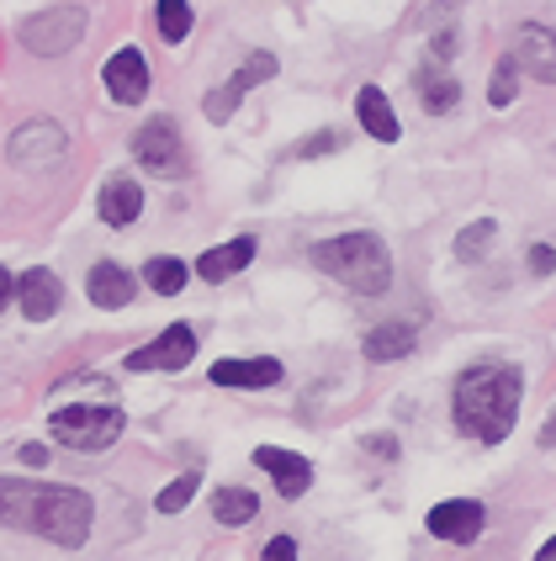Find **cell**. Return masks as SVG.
<instances>
[{"mask_svg":"<svg viewBox=\"0 0 556 561\" xmlns=\"http://www.w3.org/2000/svg\"><path fill=\"white\" fill-rule=\"evenodd\" d=\"M95 508L80 488H54V482H16L0 477V525L11 530H37L54 546H86Z\"/></svg>","mask_w":556,"mask_h":561,"instance_id":"cell-1","label":"cell"},{"mask_svg":"<svg viewBox=\"0 0 556 561\" xmlns=\"http://www.w3.org/2000/svg\"><path fill=\"white\" fill-rule=\"evenodd\" d=\"M520 398H525L520 366L483 360V366L462 371V381H456V430L466 439L498 445V439H509L514 419H520Z\"/></svg>","mask_w":556,"mask_h":561,"instance_id":"cell-2","label":"cell"},{"mask_svg":"<svg viewBox=\"0 0 556 561\" xmlns=\"http://www.w3.org/2000/svg\"><path fill=\"white\" fill-rule=\"evenodd\" d=\"M313 265L324 276H334L340 286L361 291V297H382L393 286V254L376 233H340V239H324L313 244Z\"/></svg>","mask_w":556,"mask_h":561,"instance_id":"cell-3","label":"cell"},{"mask_svg":"<svg viewBox=\"0 0 556 561\" xmlns=\"http://www.w3.org/2000/svg\"><path fill=\"white\" fill-rule=\"evenodd\" d=\"M123 435V408L112 398V387H101L91 403H69V408H54V439L69 445V450H106V445H117Z\"/></svg>","mask_w":556,"mask_h":561,"instance_id":"cell-4","label":"cell"},{"mask_svg":"<svg viewBox=\"0 0 556 561\" xmlns=\"http://www.w3.org/2000/svg\"><path fill=\"white\" fill-rule=\"evenodd\" d=\"M80 37H86V11L80 5H48V11L22 22V48L37 54V59H59Z\"/></svg>","mask_w":556,"mask_h":561,"instance_id":"cell-5","label":"cell"},{"mask_svg":"<svg viewBox=\"0 0 556 561\" xmlns=\"http://www.w3.org/2000/svg\"><path fill=\"white\" fill-rule=\"evenodd\" d=\"M133 154H138V164H144L149 175H185V144L170 117H149V123L138 127Z\"/></svg>","mask_w":556,"mask_h":561,"instance_id":"cell-6","label":"cell"},{"mask_svg":"<svg viewBox=\"0 0 556 561\" xmlns=\"http://www.w3.org/2000/svg\"><path fill=\"white\" fill-rule=\"evenodd\" d=\"M64 127L59 123H22L11 133V164L16 170H54L64 159Z\"/></svg>","mask_w":556,"mask_h":561,"instance_id":"cell-7","label":"cell"},{"mask_svg":"<svg viewBox=\"0 0 556 561\" xmlns=\"http://www.w3.org/2000/svg\"><path fill=\"white\" fill-rule=\"evenodd\" d=\"M271 75H276V54H249V64H239V75H234V80H223V85L202 101V106H207V123H228V117H234V106H239L254 85H265Z\"/></svg>","mask_w":556,"mask_h":561,"instance_id":"cell-8","label":"cell"},{"mask_svg":"<svg viewBox=\"0 0 556 561\" xmlns=\"http://www.w3.org/2000/svg\"><path fill=\"white\" fill-rule=\"evenodd\" d=\"M191 355H196V334H191V323H170L155 344H138V350L127 355V366H133V371H181Z\"/></svg>","mask_w":556,"mask_h":561,"instance_id":"cell-9","label":"cell"},{"mask_svg":"<svg viewBox=\"0 0 556 561\" xmlns=\"http://www.w3.org/2000/svg\"><path fill=\"white\" fill-rule=\"evenodd\" d=\"M483 525H488V514H483L477 499H451L440 508H430V535L451 540V546H472L483 535Z\"/></svg>","mask_w":556,"mask_h":561,"instance_id":"cell-10","label":"cell"},{"mask_svg":"<svg viewBox=\"0 0 556 561\" xmlns=\"http://www.w3.org/2000/svg\"><path fill=\"white\" fill-rule=\"evenodd\" d=\"M106 91H112V101H123V106H138L149 95V59L138 48L112 54L106 59Z\"/></svg>","mask_w":556,"mask_h":561,"instance_id":"cell-11","label":"cell"},{"mask_svg":"<svg viewBox=\"0 0 556 561\" xmlns=\"http://www.w3.org/2000/svg\"><path fill=\"white\" fill-rule=\"evenodd\" d=\"M509 59L520 64V69H530L535 80H546V85H556V32L552 27H520L514 32V54Z\"/></svg>","mask_w":556,"mask_h":561,"instance_id":"cell-12","label":"cell"},{"mask_svg":"<svg viewBox=\"0 0 556 561\" xmlns=\"http://www.w3.org/2000/svg\"><path fill=\"white\" fill-rule=\"evenodd\" d=\"M254 467H260V471H271V477H276L281 499H303V493L313 488V467L303 461V456H292V450H276V445H260V450H254Z\"/></svg>","mask_w":556,"mask_h":561,"instance_id":"cell-13","label":"cell"},{"mask_svg":"<svg viewBox=\"0 0 556 561\" xmlns=\"http://www.w3.org/2000/svg\"><path fill=\"white\" fill-rule=\"evenodd\" d=\"M16 302H22V318H32V323L54 318L59 302H64L54 271H27V276H16Z\"/></svg>","mask_w":556,"mask_h":561,"instance_id":"cell-14","label":"cell"},{"mask_svg":"<svg viewBox=\"0 0 556 561\" xmlns=\"http://www.w3.org/2000/svg\"><path fill=\"white\" fill-rule=\"evenodd\" d=\"M217 387H276L281 381V360L271 355H249V360H217L213 366Z\"/></svg>","mask_w":556,"mask_h":561,"instance_id":"cell-15","label":"cell"},{"mask_svg":"<svg viewBox=\"0 0 556 561\" xmlns=\"http://www.w3.org/2000/svg\"><path fill=\"white\" fill-rule=\"evenodd\" d=\"M413 323H402V318H387V323H376V329H366V340H361V350H366V360H402L408 350H413Z\"/></svg>","mask_w":556,"mask_h":561,"instance_id":"cell-16","label":"cell"},{"mask_svg":"<svg viewBox=\"0 0 556 561\" xmlns=\"http://www.w3.org/2000/svg\"><path fill=\"white\" fill-rule=\"evenodd\" d=\"M355 117H361V127H366L376 144H398V117H393V106H387V95L376 91V85H361V95H355Z\"/></svg>","mask_w":556,"mask_h":561,"instance_id":"cell-17","label":"cell"},{"mask_svg":"<svg viewBox=\"0 0 556 561\" xmlns=\"http://www.w3.org/2000/svg\"><path fill=\"white\" fill-rule=\"evenodd\" d=\"M413 85H419V95H424V106H430L434 117H440V112H451V106L462 101V85L445 75V64H440V59H424V64H419Z\"/></svg>","mask_w":556,"mask_h":561,"instance_id":"cell-18","label":"cell"},{"mask_svg":"<svg viewBox=\"0 0 556 561\" xmlns=\"http://www.w3.org/2000/svg\"><path fill=\"white\" fill-rule=\"evenodd\" d=\"M133 291H138V280L127 276L123 265L101 260V265L91 271V302L95 308H127V302H133Z\"/></svg>","mask_w":556,"mask_h":561,"instance_id":"cell-19","label":"cell"},{"mask_svg":"<svg viewBox=\"0 0 556 561\" xmlns=\"http://www.w3.org/2000/svg\"><path fill=\"white\" fill-rule=\"evenodd\" d=\"M138 213H144V191H138V181L117 175V181L101 186V218L112 222V228H127Z\"/></svg>","mask_w":556,"mask_h":561,"instance_id":"cell-20","label":"cell"},{"mask_svg":"<svg viewBox=\"0 0 556 561\" xmlns=\"http://www.w3.org/2000/svg\"><path fill=\"white\" fill-rule=\"evenodd\" d=\"M249 260H254V244H249V239H234V244H217V250L202 254V260H196V276L202 280H228V276H239Z\"/></svg>","mask_w":556,"mask_h":561,"instance_id":"cell-21","label":"cell"},{"mask_svg":"<svg viewBox=\"0 0 556 561\" xmlns=\"http://www.w3.org/2000/svg\"><path fill=\"white\" fill-rule=\"evenodd\" d=\"M254 508H260L254 493H245V488H223V493L213 499V519L217 525H249V519H254Z\"/></svg>","mask_w":556,"mask_h":561,"instance_id":"cell-22","label":"cell"},{"mask_svg":"<svg viewBox=\"0 0 556 561\" xmlns=\"http://www.w3.org/2000/svg\"><path fill=\"white\" fill-rule=\"evenodd\" d=\"M144 276H149V286H155L159 297H175L191 271H185L181 260H170V254H164V260H149V271H144Z\"/></svg>","mask_w":556,"mask_h":561,"instance_id":"cell-23","label":"cell"},{"mask_svg":"<svg viewBox=\"0 0 556 561\" xmlns=\"http://www.w3.org/2000/svg\"><path fill=\"white\" fill-rule=\"evenodd\" d=\"M493 218L472 222V228H462V239H456V260H483V254L493 250Z\"/></svg>","mask_w":556,"mask_h":561,"instance_id":"cell-24","label":"cell"},{"mask_svg":"<svg viewBox=\"0 0 556 561\" xmlns=\"http://www.w3.org/2000/svg\"><path fill=\"white\" fill-rule=\"evenodd\" d=\"M159 32H164V43H181L191 32V5L185 0H159Z\"/></svg>","mask_w":556,"mask_h":561,"instance_id":"cell-25","label":"cell"},{"mask_svg":"<svg viewBox=\"0 0 556 561\" xmlns=\"http://www.w3.org/2000/svg\"><path fill=\"white\" fill-rule=\"evenodd\" d=\"M196 488H202V477H196V471H185V477H175V482H170V488L159 493L155 508H159V514H181L185 503H191V493H196Z\"/></svg>","mask_w":556,"mask_h":561,"instance_id":"cell-26","label":"cell"},{"mask_svg":"<svg viewBox=\"0 0 556 561\" xmlns=\"http://www.w3.org/2000/svg\"><path fill=\"white\" fill-rule=\"evenodd\" d=\"M514 91H520V64L514 59H503L493 69V85H488V101L493 106H514Z\"/></svg>","mask_w":556,"mask_h":561,"instance_id":"cell-27","label":"cell"},{"mask_svg":"<svg viewBox=\"0 0 556 561\" xmlns=\"http://www.w3.org/2000/svg\"><path fill=\"white\" fill-rule=\"evenodd\" d=\"M334 149H340V133H334V127H324V133H313V138H303V144H297V154H303V159L334 154Z\"/></svg>","mask_w":556,"mask_h":561,"instance_id":"cell-28","label":"cell"},{"mask_svg":"<svg viewBox=\"0 0 556 561\" xmlns=\"http://www.w3.org/2000/svg\"><path fill=\"white\" fill-rule=\"evenodd\" d=\"M525 265L535 271V276H552V271H556V250H552V244H530Z\"/></svg>","mask_w":556,"mask_h":561,"instance_id":"cell-29","label":"cell"},{"mask_svg":"<svg viewBox=\"0 0 556 561\" xmlns=\"http://www.w3.org/2000/svg\"><path fill=\"white\" fill-rule=\"evenodd\" d=\"M260 561H297V546L286 535H276V540H265V557Z\"/></svg>","mask_w":556,"mask_h":561,"instance_id":"cell-30","label":"cell"},{"mask_svg":"<svg viewBox=\"0 0 556 561\" xmlns=\"http://www.w3.org/2000/svg\"><path fill=\"white\" fill-rule=\"evenodd\" d=\"M366 445H371V456H382V461H393V456H398V439L393 435H371Z\"/></svg>","mask_w":556,"mask_h":561,"instance_id":"cell-31","label":"cell"},{"mask_svg":"<svg viewBox=\"0 0 556 561\" xmlns=\"http://www.w3.org/2000/svg\"><path fill=\"white\" fill-rule=\"evenodd\" d=\"M11 297H16V276H11V271L0 265V312L11 308Z\"/></svg>","mask_w":556,"mask_h":561,"instance_id":"cell-32","label":"cell"},{"mask_svg":"<svg viewBox=\"0 0 556 561\" xmlns=\"http://www.w3.org/2000/svg\"><path fill=\"white\" fill-rule=\"evenodd\" d=\"M22 461H27V467H43V461H48V450H43V445H22Z\"/></svg>","mask_w":556,"mask_h":561,"instance_id":"cell-33","label":"cell"},{"mask_svg":"<svg viewBox=\"0 0 556 561\" xmlns=\"http://www.w3.org/2000/svg\"><path fill=\"white\" fill-rule=\"evenodd\" d=\"M535 561H556V535L546 540V546H541V551H535Z\"/></svg>","mask_w":556,"mask_h":561,"instance_id":"cell-34","label":"cell"},{"mask_svg":"<svg viewBox=\"0 0 556 561\" xmlns=\"http://www.w3.org/2000/svg\"><path fill=\"white\" fill-rule=\"evenodd\" d=\"M541 445H556V413H552V424L541 430Z\"/></svg>","mask_w":556,"mask_h":561,"instance_id":"cell-35","label":"cell"}]
</instances>
